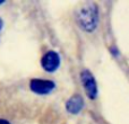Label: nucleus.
Returning a JSON list of instances; mask_svg holds the SVG:
<instances>
[{"label":"nucleus","instance_id":"obj_5","mask_svg":"<svg viewBox=\"0 0 129 124\" xmlns=\"http://www.w3.org/2000/svg\"><path fill=\"white\" fill-rule=\"evenodd\" d=\"M83 106H84V100H83L82 96L79 95H75L67 102L66 104V108L69 113L71 114H77L82 111Z\"/></svg>","mask_w":129,"mask_h":124},{"label":"nucleus","instance_id":"obj_3","mask_svg":"<svg viewBox=\"0 0 129 124\" xmlns=\"http://www.w3.org/2000/svg\"><path fill=\"white\" fill-rule=\"evenodd\" d=\"M29 87H31L32 91L39 94V95H47V94H50L53 90L56 85L51 80L32 79L31 82H29Z\"/></svg>","mask_w":129,"mask_h":124},{"label":"nucleus","instance_id":"obj_1","mask_svg":"<svg viewBox=\"0 0 129 124\" xmlns=\"http://www.w3.org/2000/svg\"><path fill=\"white\" fill-rule=\"evenodd\" d=\"M77 22L85 31H94L99 22V11L96 5L93 2L83 5L77 11Z\"/></svg>","mask_w":129,"mask_h":124},{"label":"nucleus","instance_id":"obj_8","mask_svg":"<svg viewBox=\"0 0 129 124\" xmlns=\"http://www.w3.org/2000/svg\"><path fill=\"white\" fill-rule=\"evenodd\" d=\"M1 4H2V2H0V5H1Z\"/></svg>","mask_w":129,"mask_h":124},{"label":"nucleus","instance_id":"obj_7","mask_svg":"<svg viewBox=\"0 0 129 124\" xmlns=\"http://www.w3.org/2000/svg\"><path fill=\"white\" fill-rule=\"evenodd\" d=\"M2 26H4V24H2V20H1V19H0V31H1Z\"/></svg>","mask_w":129,"mask_h":124},{"label":"nucleus","instance_id":"obj_2","mask_svg":"<svg viewBox=\"0 0 129 124\" xmlns=\"http://www.w3.org/2000/svg\"><path fill=\"white\" fill-rule=\"evenodd\" d=\"M80 79H82V84L84 86L86 94L91 99H95L98 96V87H96V82L94 77L88 70H83L82 75H80Z\"/></svg>","mask_w":129,"mask_h":124},{"label":"nucleus","instance_id":"obj_4","mask_svg":"<svg viewBox=\"0 0 129 124\" xmlns=\"http://www.w3.org/2000/svg\"><path fill=\"white\" fill-rule=\"evenodd\" d=\"M43 69L48 72H53L59 68L60 64V56L57 52L54 51H49L43 55L42 60H41Z\"/></svg>","mask_w":129,"mask_h":124},{"label":"nucleus","instance_id":"obj_6","mask_svg":"<svg viewBox=\"0 0 129 124\" xmlns=\"http://www.w3.org/2000/svg\"><path fill=\"white\" fill-rule=\"evenodd\" d=\"M0 124H10L8 122V121H6V120H2V118H0Z\"/></svg>","mask_w":129,"mask_h":124}]
</instances>
